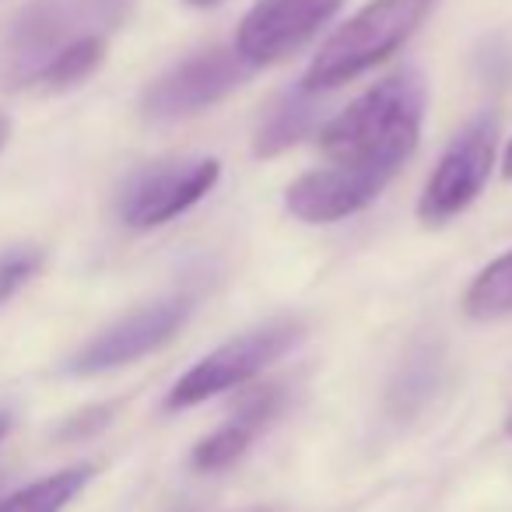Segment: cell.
I'll return each mask as SVG.
<instances>
[{
	"mask_svg": "<svg viewBox=\"0 0 512 512\" xmlns=\"http://www.w3.org/2000/svg\"><path fill=\"white\" fill-rule=\"evenodd\" d=\"M439 0H372L334 32L309 64L302 92H330L372 71L418 32Z\"/></svg>",
	"mask_w": 512,
	"mask_h": 512,
	"instance_id": "2",
	"label": "cell"
},
{
	"mask_svg": "<svg viewBox=\"0 0 512 512\" xmlns=\"http://www.w3.org/2000/svg\"><path fill=\"white\" fill-rule=\"evenodd\" d=\"M88 481H92V467H67L15 491V495L0 498V512H60Z\"/></svg>",
	"mask_w": 512,
	"mask_h": 512,
	"instance_id": "13",
	"label": "cell"
},
{
	"mask_svg": "<svg viewBox=\"0 0 512 512\" xmlns=\"http://www.w3.org/2000/svg\"><path fill=\"white\" fill-rule=\"evenodd\" d=\"M39 267H43L39 249H11V253L0 256V302H8L18 288L29 285Z\"/></svg>",
	"mask_w": 512,
	"mask_h": 512,
	"instance_id": "17",
	"label": "cell"
},
{
	"mask_svg": "<svg viewBox=\"0 0 512 512\" xmlns=\"http://www.w3.org/2000/svg\"><path fill=\"white\" fill-rule=\"evenodd\" d=\"M221 165L214 158H179L155 162L134 172L120 193V221L137 232H148L165 221L179 218L214 190Z\"/></svg>",
	"mask_w": 512,
	"mask_h": 512,
	"instance_id": "5",
	"label": "cell"
},
{
	"mask_svg": "<svg viewBox=\"0 0 512 512\" xmlns=\"http://www.w3.org/2000/svg\"><path fill=\"white\" fill-rule=\"evenodd\" d=\"M463 313L470 320H498L512 313V249L491 260L463 295Z\"/></svg>",
	"mask_w": 512,
	"mask_h": 512,
	"instance_id": "14",
	"label": "cell"
},
{
	"mask_svg": "<svg viewBox=\"0 0 512 512\" xmlns=\"http://www.w3.org/2000/svg\"><path fill=\"white\" fill-rule=\"evenodd\" d=\"M113 18L106 0H32L11 22L0 43V81L4 88L36 85L43 67L74 39L88 36L85 25Z\"/></svg>",
	"mask_w": 512,
	"mask_h": 512,
	"instance_id": "3",
	"label": "cell"
},
{
	"mask_svg": "<svg viewBox=\"0 0 512 512\" xmlns=\"http://www.w3.org/2000/svg\"><path fill=\"white\" fill-rule=\"evenodd\" d=\"M502 172L512 179V141H509V148H505V158H502Z\"/></svg>",
	"mask_w": 512,
	"mask_h": 512,
	"instance_id": "21",
	"label": "cell"
},
{
	"mask_svg": "<svg viewBox=\"0 0 512 512\" xmlns=\"http://www.w3.org/2000/svg\"><path fill=\"white\" fill-rule=\"evenodd\" d=\"M425 116V81L414 67L390 74L323 123L320 148L327 165L365 172L390 183L411 158Z\"/></svg>",
	"mask_w": 512,
	"mask_h": 512,
	"instance_id": "1",
	"label": "cell"
},
{
	"mask_svg": "<svg viewBox=\"0 0 512 512\" xmlns=\"http://www.w3.org/2000/svg\"><path fill=\"white\" fill-rule=\"evenodd\" d=\"M109 418H113V407H88V411L74 414V418L67 421L60 439H88V435L102 432Z\"/></svg>",
	"mask_w": 512,
	"mask_h": 512,
	"instance_id": "19",
	"label": "cell"
},
{
	"mask_svg": "<svg viewBox=\"0 0 512 512\" xmlns=\"http://www.w3.org/2000/svg\"><path fill=\"white\" fill-rule=\"evenodd\" d=\"M495 144H498V120L495 116H477L470 127L460 130L446 155L439 158L435 172L428 176L425 193L418 200V214L428 225L456 218L463 207L477 200V193L488 183V172L495 165Z\"/></svg>",
	"mask_w": 512,
	"mask_h": 512,
	"instance_id": "6",
	"label": "cell"
},
{
	"mask_svg": "<svg viewBox=\"0 0 512 512\" xmlns=\"http://www.w3.org/2000/svg\"><path fill=\"white\" fill-rule=\"evenodd\" d=\"M435 379H439V358L432 351H421L411 362H404L397 383H393V404H397V411H414L418 404H425V397L435 390Z\"/></svg>",
	"mask_w": 512,
	"mask_h": 512,
	"instance_id": "16",
	"label": "cell"
},
{
	"mask_svg": "<svg viewBox=\"0 0 512 512\" xmlns=\"http://www.w3.org/2000/svg\"><path fill=\"white\" fill-rule=\"evenodd\" d=\"M102 60H106V36H102V32H88V36L74 39L71 46H64V50L43 67L36 85H43L46 92H67V88L92 78L102 67Z\"/></svg>",
	"mask_w": 512,
	"mask_h": 512,
	"instance_id": "12",
	"label": "cell"
},
{
	"mask_svg": "<svg viewBox=\"0 0 512 512\" xmlns=\"http://www.w3.org/2000/svg\"><path fill=\"white\" fill-rule=\"evenodd\" d=\"M249 442H253V428L232 421V425L211 432L197 449H193V467H197V470H225V467H232V463L249 449Z\"/></svg>",
	"mask_w": 512,
	"mask_h": 512,
	"instance_id": "15",
	"label": "cell"
},
{
	"mask_svg": "<svg viewBox=\"0 0 512 512\" xmlns=\"http://www.w3.org/2000/svg\"><path fill=\"white\" fill-rule=\"evenodd\" d=\"M509 435H512V418H509Z\"/></svg>",
	"mask_w": 512,
	"mask_h": 512,
	"instance_id": "24",
	"label": "cell"
},
{
	"mask_svg": "<svg viewBox=\"0 0 512 512\" xmlns=\"http://www.w3.org/2000/svg\"><path fill=\"white\" fill-rule=\"evenodd\" d=\"M253 67H246L235 50H204L197 57H186L183 64H176L172 71H165L155 85L144 92L141 113L155 123H172L186 120V116L200 113V109L221 102L228 92L246 81V74Z\"/></svg>",
	"mask_w": 512,
	"mask_h": 512,
	"instance_id": "7",
	"label": "cell"
},
{
	"mask_svg": "<svg viewBox=\"0 0 512 512\" xmlns=\"http://www.w3.org/2000/svg\"><path fill=\"white\" fill-rule=\"evenodd\" d=\"M302 341V323L299 320H274L264 327L249 330V334L235 337V341L221 344L218 351H211L207 358H200L183 379L169 390V411L179 407L204 404V400L218 397L225 390L249 383L253 376H260L264 369H271L281 355L295 348Z\"/></svg>",
	"mask_w": 512,
	"mask_h": 512,
	"instance_id": "4",
	"label": "cell"
},
{
	"mask_svg": "<svg viewBox=\"0 0 512 512\" xmlns=\"http://www.w3.org/2000/svg\"><path fill=\"white\" fill-rule=\"evenodd\" d=\"M383 190L386 179L323 165V169L306 172V176H299L288 186L285 207L306 225H330V221L351 218L362 207H369Z\"/></svg>",
	"mask_w": 512,
	"mask_h": 512,
	"instance_id": "10",
	"label": "cell"
},
{
	"mask_svg": "<svg viewBox=\"0 0 512 512\" xmlns=\"http://www.w3.org/2000/svg\"><path fill=\"white\" fill-rule=\"evenodd\" d=\"M278 407H281V390H278V386H253V390L242 393L239 404H235V421L256 432L264 421H271L274 414H278Z\"/></svg>",
	"mask_w": 512,
	"mask_h": 512,
	"instance_id": "18",
	"label": "cell"
},
{
	"mask_svg": "<svg viewBox=\"0 0 512 512\" xmlns=\"http://www.w3.org/2000/svg\"><path fill=\"white\" fill-rule=\"evenodd\" d=\"M323 120V106L313 92H302V88H292V92L278 95L274 106L264 113L260 127H256L253 137V151L260 158H274L281 151H288L292 144H299L309 130H316V123Z\"/></svg>",
	"mask_w": 512,
	"mask_h": 512,
	"instance_id": "11",
	"label": "cell"
},
{
	"mask_svg": "<svg viewBox=\"0 0 512 512\" xmlns=\"http://www.w3.org/2000/svg\"><path fill=\"white\" fill-rule=\"evenodd\" d=\"M190 313H193V302L186 299V295L151 302V306L137 309V313L123 316L120 323L106 327L99 337H92V341L71 358L67 369H71L74 376H99V372L137 362V358L151 355V351H158L162 344H169L172 337L183 330V323L190 320Z\"/></svg>",
	"mask_w": 512,
	"mask_h": 512,
	"instance_id": "9",
	"label": "cell"
},
{
	"mask_svg": "<svg viewBox=\"0 0 512 512\" xmlns=\"http://www.w3.org/2000/svg\"><path fill=\"white\" fill-rule=\"evenodd\" d=\"M11 141V120L4 113H0V151H4V144Z\"/></svg>",
	"mask_w": 512,
	"mask_h": 512,
	"instance_id": "20",
	"label": "cell"
},
{
	"mask_svg": "<svg viewBox=\"0 0 512 512\" xmlns=\"http://www.w3.org/2000/svg\"><path fill=\"white\" fill-rule=\"evenodd\" d=\"M8 432H11V414H0V442H4Z\"/></svg>",
	"mask_w": 512,
	"mask_h": 512,
	"instance_id": "23",
	"label": "cell"
},
{
	"mask_svg": "<svg viewBox=\"0 0 512 512\" xmlns=\"http://www.w3.org/2000/svg\"><path fill=\"white\" fill-rule=\"evenodd\" d=\"M186 4H193V8H218L225 0H186Z\"/></svg>",
	"mask_w": 512,
	"mask_h": 512,
	"instance_id": "22",
	"label": "cell"
},
{
	"mask_svg": "<svg viewBox=\"0 0 512 512\" xmlns=\"http://www.w3.org/2000/svg\"><path fill=\"white\" fill-rule=\"evenodd\" d=\"M344 0H256L235 32L239 60L246 67H267L292 57L309 43Z\"/></svg>",
	"mask_w": 512,
	"mask_h": 512,
	"instance_id": "8",
	"label": "cell"
}]
</instances>
